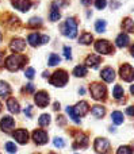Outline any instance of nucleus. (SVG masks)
Here are the masks:
<instances>
[{
    "label": "nucleus",
    "mask_w": 134,
    "mask_h": 154,
    "mask_svg": "<svg viewBox=\"0 0 134 154\" xmlns=\"http://www.w3.org/2000/svg\"><path fill=\"white\" fill-rule=\"evenodd\" d=\"M26 61H27V58L24 56H22V54H19V53H15L5 60V68H7L10 72H16V70H19L20 68H23Z\"/></svg>",
    "instance_id": "nucleus-1"
},
{
    "label": "nucleus",
    "mask_w": 134,
    "mask_h": 154,
    "mask_svg": "<svg viewBox=\"0 0 134 154\" xmlns=\"http://www.w3.org/2000/svg\"><path fill=\"white\" fill-rule=\"evenodd\" d=\"M61 32L65 37L70 38V39L76 38V35H77V23H76L75 19L68 18L67 20H65V23L61 24Z\"/></svg>",
    "instance_id": "nucleus-2"
},
{
    "label": "nucleus",
    "mask_w": 134,
    "mask_h": 154,
    "mask_svg": "<svg viewBox=\"0 0 134 154\" xmlns=\"http://www.w3.org/2000/svg\"><path fill=\"white\" fill-rule=\"evenodd\" d=\"M68 79H69V77H68V73L65 72L64 69H58V70H56V72L53 73V76L50 77L49 81H50V84L54 85V87L61 88L68 82Z\"/></svg>",
    "instance_id": "nucleus-3"
},
{
    "label": "nucleus",
    "mask_w": 134,
    "mask_h": 154,
    "mask_svg": "<svg viewBox=\"0 0 134 154\" xmlns=\"http://www.w3.org/2000/svg\"><path fill=\"white\" fill-rule=\"evenodd\" d=\"M89 92H91L92 97L95 100H102L106 97L107 95V89H106V85L99 84V82H94V84L89 87Z\"/></svg>",
    "instance_id": "nucleus-4"
},
{
    "label": "nucleus",
    "mask_w": 134,
    "mask_h": 154,
    "mask_svg": "<svg viewBox=\"0 0 134 154\" xmlns=\"http://www.w3.org/2000/svg\"><path fill=\"white\" fill-rule=\"evenodd\" d=\"M95 50L100 54H114V48L107 39H99L95 42Z\"/></svg>",
    "instance_id": "nucleus-5"
},
{
    "label": "nucleus",
    "mask_w": 134,
    "mask_h": 154,
    "mask_svg": "<svg viewBox=\"0 0 134 154\" xmlns=\"http://www.w3.org/2000/svg\"><path fill=\"white\" fill-rule=\"evenodd\" d=\"M119 75H121V79L125 80L127 82H132L133 79H134V69L132 65L129 64H123L119 69Z\"/></svg>",
    "instance_id": "nucleus-6"
},
{
    "label": "nucleus",
    "mask_w": 134,
    "mask_h": 154,
    "mask_svg": "<svg viewBox=\"0 0 134 154\" xmlns=\"http://www.w3.org/2000/svg\"><path fill=\"white\" fill-rule=\"evenodd\" d=\"M34 100H35V104H37L39 108H45V107L49 104L50 99H49V93L48 92H45V91H39V92L35 93Z\"/></svg>",
    "instance_id": "nucleus-7"
},
{
    "label": "nucleus",
    "mask_w": 134,
    "mask_h": 154,
    "mask_svg": "<svg viewBox=\"0 0 134 154\" xmlns=\"http://www.w3.org/2000/svg\"><path fill=\"white\" fill-rule=\"evenodd\" d=\"M94 147L99 154H106L108 150H110V142H108L106 138H96L95 139Z\"/></svg>",
    "instance_id": "nucleus-8"
},
{
    "label": "nucleus",
    "mask_w": 134,
    "mask_h": 154,
    "mask_svg": "<svg viewBox=\"0 0 134 154\" xmlns=\"http://www.w3.org/2000/svg\"><path fill=\"white\" fill-rule=\"evenodd\" d=\"M11 4L20 12H27L31 8V0H11Z\"/></svg>",
    "instance_id": "nucleus-9"
},
{
    "label": "nucleus",
    "mask_w": 134,
    "mask_h": 154,
    "mask_svg": "<svg viewBox=\"0 0 134 154\" xmlns=\"http://www.w3.org/2000/svg\"><path fill=\"white\" fill-rule=\"evenodd\" d=\"M14 127H15V120L11 116H3V119L0 120V128L5 133H10Z\"/></svg>",
    "instance_id": "nucleus-10"
},
{
    "label": "nucleus",
    "mask_w": 134,
    "mask_h": 154,
    "mask_svg": "<svg viewBox=\"0 0 134 154\" xmlns=\"http://www.w3.org/2000/svg\"><path fill=\"white\" fill-rule=\"evenodd\" d=\"M33 139L37 145H45L48 142V134L43 130H35L33 133Z\"/></svg>",
    "instance_id": "nucleus-11"
},
{
    "label": "nucleus",
    "mask_w": 134,
    "mask_h": 154,
    "mask_svg": "<svg viewBox=\"0 0 134 154\" xmlns=\"http://www.w3.org/2000/svg\"><path fill=\"white\" fill-rule=\"evenodd\" d=\"M14 138L20 145H24L29 141V133H27L26 130H23V128H19V130H16L15 133H14Z\"/></svg>",
    "instance_id": "nucleus-12"
},
{
    "label": "nucleus",
    "mask_w": 134,
    "mask_h": 154,
    "mask_svg": "<svg viewBox=\"0 0 134 154\" xmlns=\"http://www.w3.org/2000/svg\"><path fill=\"white\" fill-rule=\"evenodd\" d=\"M73 109H75V112L77 114V116L80 118V116L87 115V112L89 111V107H88V103H87V101H79V103L73 107Z\"/></svg>",
    "instance_id": "nucleus-13"
},
{
    "label": "nucleus",
    "mask_w": 134,
    "mask_h": 154,
    "mask_svg": "<svg viewBox=\"0 0 134 154\" xmlns=\"http://www.w3.org/2000/svg\"><path fill=\"white\" fill-rule=\"evenodd\" d=\"M115 45L118 46V48H121V49L127 48V46L130 45L129 35H127L126 32H122V34H119L118 37H117V39H115Z\"/></svg>",
    "instance_id": "nucleus-14"
},
{
    "label": "nucleus",
    "mask_w": 134,
    "mask_h": 154,
    "mask_svg": "<svg viewBox=\"0 0 134 154\" xmlns=\"http://www.w3.org/2000/svg\"><path fill=\"white\" fill-rule=\"evenodd\" d=\"M10 48H11V50H12V51L19 53V51H23L24 50V48H26V42H24L22 38H15V39L11 42Z\"/></svg>",
    "instance_id": "nucleus-15"
},
{
    "label": "nucleus",
    "mask_w": 134,
    "mask_h": 154,
    "mask_svg": "<svg viewBox=\"0 0 134 154\" xmlns=\"http://www.w3.org/2000/svg\"><path fill=\"white\" fill-rule=\"evenodd\" d=\"M100 77H102L106 82H111V81H114V79H115V72H114L113 68L107 66L100 72Z\"/></svg>",
    "instance_id": "nucleus-16"
},
{
    "label": "nucleus",
    "mask_w": 134,
    "mask_h": 154,
    "mask_svg": "<svg viewBox=\"0 0 134 154\" xmlns=\"http://www.w3.org/2000/svg\"><path fill=\"white\" fill-rule=\"evenodd\" d=\"M27 42L30 43V46L33 48H37V46L42 45V35H39L38 32H33L27 37Z\"/></svg>",
    "instance_id": "nucleus-17"
},
{
    "label": "nucleus",
    "mask_w": 134,
    "mask_h": 154,
    "mask_svg": "<svg viewBox=\"0 0 134 154\" xmlns=\"http://www.w3.org/2000/svg\"><path fill=\"white\" fill-rule=\"evenodd\" d=\"M88 146V137L86 135V134H77V137H76V142L75 145H73V147H87Z\"/></svg>",
    "instance_id": "nucleus-18"
},
{
    "label": "nucleus",
    "mask_w": 134,
    "mask_h": 154,
    "mask_svg": "<svg viewBox=\"0 0 134 154\" xmlns=\"http://www.w3.org/2000/svg\"><path fill=\"white\" fill-rule=\"evenodd\" d=\"M100 61H102V58H100L99 56H96V54H91V56L87 57L86 65H87V66H92V68H95V69H96V68L99 66Z\"/></svg>",
    "instance_id": "nucleus-19"
},
{
    "label": "nucleus",
    "mask_w": 134,
    "mask_h": 154,
    "mask_svg": "<svg viewBox=\"0 0 134 154\" xmlns=\"http://www.w3.org/2000/svg\"><path fill=\"white\" fill-rule=\"evenodd\" d=\"M7 107H8V111L12 112V114H19L20 112V108H19V103L15 100L14 97H10L7 100Z\"/></svg>",
    "instance_id": "nucleus-20"
},
{
    "label": "nucleus",
    "mask_w": 134,
    "mask_h": 154,
    "mask_svg": "<svg viewBox=\"0 0 134 154\" xmlns=\"http://www.w3.org/2000/svg\"><path fill=\"white\" fill-rule=\"evenodd\" d=\"M122 29L126 32H134V22L130 18H126L122 22Z\"/></svg>",
    "instance_id": "nucleus-21"
},
{
    "label": "nucleus",
    "mask_w": 134,
    "mask_h": 154,
    "mask_svg": "<svg viewBox=\"0 0 134 154\" xmlns=\"http://www.w3.org/2000/svg\"><path fill=\"white\" fill-rule=\"evenodd\" d=\"M92 41H94V37H92L89 32H83V34L80 35V38H79V42H80L81 45H91Z\"/></svg>",
    "instance_id": "nucleus-22"
},
{
    "label": "nucleus",
    "mask_w": 134,
    "mask_h": 154,
    "mask_svg": "<svg viewBox=\"0 0 134 154\" xmlns=\"http://www.w3.org/2000/svg\"><path fill=\"white\" fill-rule=\"evenodd\" d=\"M91 114L94 115L95 118H103L104 116V114H106V109L103 108L102 106H94L92 107V109H91Z\"/></svg>",
    "instance_id": "nucleus-23"
},
{
    "label": "nucleus",
    "mask_w": 134,
    "mask_h": 154,
    "mask_svg": "<svg viewBox=\"0 0 134 154\" xmlns=\"http://www.w3.org/2000/svg\"><path fill=\"white\" fill-rule=\"evenodd\" d=\"M11 93V88L7 82L0 81V97H7Z\"/></svg>",
    "instance_id": "nucleus-24"
},
{
    "label": "nucleus",
    "mask_w": 134,
    "mask_h": 154,
    "mask_svg": "<svg viewBox=\"0 0 134 154\" xmlns=\"http://www.w3.org/2000/svg\"><path fill=\"white\" fill-rule=\"evenodd\" d=\"M111 119H113V122L115 123V125H122L123 123V114H122L121 111H114L113 114H111Z\"/></svg>",
    "instance_id": "nucleus-25"
},
{
    "label": "nucleus",
    "mask_w": 134,
    "mask_h": 154,
    "mask_svg": "<svg viewBox=\"0 0 134 154\" xmlns=\"http://www.w3.org/2000/svg\"><path fill=\"white\" fill-rule=\"evenodd\" d=\"M73 75L76 77H84L87 75V66L86 65H79V66H76L75 69H73Z\"/></svg>",
    "instance_id": "nucleus-26"
},
{
    "label": "nucleus",
    "mask_w": 134,
    "mask_h": 154,
    "mask_svg": "<svg viewBox=\"0 0 134 154\" xmlns=\"http://www.w3.org/2000/svg\"><path fill=\"white\" fill-rule=\"evenodd\" d=\"M123 95H125V91H123V88L121 87V85H115L114 87V89H113V96L115 99H122L123 97Z\"/></svg>",
    "instance_id": "nucleus-27"
},
{
    "label": "nucleus",
    "mask_w": 134,
    "mask_h": 154,
    "mask_svg": "<svg viewBox=\"0 0 134 154\" xmlns=\"http://www.w3.org/2000/svg\"><path fill=\"white\" fill-rule=\"evenodd\" d=\"M49 123H50V116H49L48 114L41 115L39 119H38V125H39L41 127H45V126H49Z\"/></svg>",
    "instance_id": "nucleus-28"
},
{
    "label": "nucleus",
    "mask_w": 134,
    "mask_h": 154,
    "mask_svg": "<svg viewBox=\"0 0 134 154\" xmlns=\"http://www.w3.org/2000/svg\"><path fill=\"white\" fill-rule=\"evenodd\" d=\"M67 112H68L69 118L73 120V122H75V123H80V118H79V116H77V114L75 112L73 107H67Z\"/></svg>",
    "instance_id": "nucleus-29"
},
{
    "label": "nucleus",
    "mask_w": 134,
    "mask_h": 154,
    "mask_svg": "<svg viewBox=\"0 0 134 154\" xmlns=\"http://www.w3.org/2000/svg\"><path fill=\"white\" fill-rule=\"evenodd\" d=\"M60 61H61V58H60L58 54L51 53L50 56H49V65H50V66H56V65H58Z\"/></svg>",
    "instance_id": "nucleus-30"
},
{
    "label": "nucleus",
    "mask_w": 134,
    "mask_h": 154,
    "mask_svg": "<svg viewBox=\"0 0 134 154\" xmlns=\"http://www.w3.org/2000/svg\"><path fill=\"white\" fill-rule=\"evenodd\" d=\"M106 27H107L106 20H96V23H95V30H96V32H104Z\"/></svg>",
    "instance_id": "nucleus-31"
},
{
    "label": "nucleus",
    "mask_w": 134,
    "mask_h": 154,
    "mask_svg": "<svg viewBox=\"0 0 134 154\" xmlns=\"http://www.w3.org/2000/svg\"><path fill=\"white\" fill-rule=\"evenodd\" d=\"M61 18V14H60L58 8H53L51 7V12H50V20L51 22H57Z\"/></svg>",
    "instance_id": "nucleus-32"
},
{
    "label": "nucleus",
    "mask_w": 134,
    "mask_h": 154,
    "mask_svg": "<svg viewBox=\"0 0 134 154\" xmlns=\"http://www.w3.org/2000/svg\"><path fill=\"white\" fill-rule=\"evenodd\" d=\"M42 24V19L41 18H31L29 20V27H38Z\"/></svg>",
    "instance_id": "nucleus-33"
},
{
    "label": "nucleus",
    "mask_w": 134,
    "mask_h": 154,
    "mask_svg": "<svg viewBox=\"0 0 134 154\" xmlns=\"http://www.w3.org/2000/svg\"><path fill=\"white\" fill-rule=\"evenodd\" d=\"M5 150H7L8 153H11V154H15L16 152H18L15 143H12V142H7V143H5Z\"/></svg>",
    "instance_id": "nucleus-34"
},
{
    "label": "nucleus",
    "mask_w": 134,
    "mask_h": 154,
    "mask_svg": "<svg viewBox=\"0 0 134 154\" xmlns=\"http://www.w3.org/2000/svg\"><path fill=\"white\" fill-rule=\"evenodd\" d=\"M117 154H133V149L130 146H121Z\"/></svg>",
    "instance_id": "nucleus-35"
},
{
    "label": "nucleus",
    "mask_w": 134,
    "mask_h": 154,
    "mask_svg": "<svg viewBox=\"0 0 134 154\" xmlns=\"http://www.w3.org/2000/svg\"><path fill=\"white\" fill-rule=\"evenodd\" d=\"M106 5H107V0H96V2H95V7H96L98 10H103Z\"/></svg>",
    "instance_id": "nucleus-36"
},
{
    "label": "nucleus",
    "mask_w": 134,
    "mask_h": 154,
    "mask_svg": "<svg viewBox=\"0 0 134 154\" xmlns=\"http://www.w3.org/2000/svg\"><path fill=\"white\" fill-rule=\"evenodd\" d=\"M53 143H54L56 147H64L65 146V142L62 141V138H54Z\"/></svg>",
    "instance_id": "nucleus-37"
},
{
    "label": "nucleus",
    "mask_w": 134,
    "mask_h": 154,
    "mask_svg": "<svg viewBox=\"0 0 134 154\" xmlns=\"http://www.w3.org/2000/svg\"><path fill=\"white\" fill-rule=\"evenodd\" d=\"M34 69H33V68H27V69H26V72H24V75H26V77H27V79H30V80H31V79H34Z\"/></svg>",
    "instance_id": "nucleus-38"
},
{
    "label": "nucleus",
    "mask_w": 134,
    "mask_h": 154,
    "mask_svg": "<svg viewBox=\"0 0 134 154\" xmlns=\"http://www.w3.org/2000/svg\"><path fill=\"white\" fill-rule=\"evenodd\" d=\"M70 48H68V46H65L64 48V56H65V58L67 60H72V54H70Z\"/></svg>",
    "instance_id": "nucleus-39"
},
{
    "label": "nucleus",
    "mask_w": 134,
    "mask_h": 154,
    "mask_svg": "<svg viewBox=\"0 0 134 154\" xmlns=\"http://www.w3.org/2000/svg\"><path fill=\"white\" fill-rule=\"evenodd\" d=\"M34 89H35V88H34V85H33V84H27L26 85V87H24V92H27V93H31V92H34Z\"/></svg>",
    "instance_id": "nucleus-40"
},
{
    "label": "nucleus",
    "mask_w": 134,
    "mask_h": 154,
    "mask_svg": "<svg viewBox=\"0 0 134 154\" xmlns=\"http://www.w3.org/2000/svg\"><path fill=\"white\" fill-rule=\"evenodd\" d=\"M31 109H33L31 106H27L26 109H24V115H26L27 118H31Z\"/></svg>",
    "instance_id": "nucleus-41"
},
{
    "label": "nucleus",
    "mask_w": 134,
    "mask_h": 154,
    "mask_svg": "<svg viewBox=\"0 0 134 154\" xmlns=\"http://www.w3.org/2000/svg\"><path fill=\"white\" fill-rule=\"evenodd\" d=\"M57 123H58V125H65V119H64V116H61V115H60V116L57 118Z\"/></svg>",
    "instance_id": "nucleus-42"
},
{
    "label": "nucleus",
    "mask_w": 134,
    "mask_h": 154,
    "mask_svg": "<svg viewBox=\"0 0 134 154\" xmlns=\"http://www.w3.org/2000/svg\"><path fill=\"white\" fill-rule=\"evenodd\" d=\"M119 3H117V2H114V3H111V8H113V10H115V8H118L119 7Z\"/></svg>",
    "instance_id": "nucleus-43"
},
{
    "label": "nucleus",
    "mask_w": 134,
    "mask_h": 154,
    "mask_svg": "<svg viewBox=\"0 0 134 154\" xmlns=\"http://www.w3.org/2000/svg\"><path fill=\"white\" fill-rule=\"evenodd\" d=\"M127 115L133 116V107H129V108H127Z\"/></svg>",
    "instance_id": "nucleus-44"
},
{
    "label": "nucleus",
    "mask_w": 134,
    "mask_h": 154,
    "mask_svg": "<svg viewBox=\"0 0 134 154\" xmlns=\"http://www.w3.org/2000/svg\"><path fill=\"white\" fill-rule=\"evenodd\" d=\"M81 3L84 5H88V4H91V0H81Z\"/></svg>",
    "instance_id": "nucleus-45"
},
{
    "label": "nucleus",
    "mask_w": 134,
    "mask_h": 154,
    "mask_svg": "<svg viewBox=\"0 0 134 154\" xmlns=\"http://www.w3.org/2000/svg\"><path fill=\"white\" fill-rule=\"evenodd\" d=\"M3 62H4V61H3V53H0V66L3 65Z\"/></svg>",
    "instance_id": "nucleus-46"
},
{
    "label": "nucleus",
    "mask_w": 134,
    "mask_h": 154,
    "mask_svg": "<svg viewBox=\"0 0 134 154\" xmlns=\"http://www.w3.org/2000/svg\"><path fill=\"white\" fill-rule=\"evenodd\" d=\"M54 109H60V103H54Z\"/></svg>",
    "instance_id": "nucleus-47"
},
{
    "label": "nucleus",
    "mask_w": 134,
    "mask_h": 154,
    "mask_svg": "<svg viewBox=\"0 0 134 154\" xmlns=\"http://www.w3.org/2000/svg\"><path fill=\"white\" fill-rule=\"evenodd\" d=\"M0 42H2V34H0Z\"/></svg>",
    "instance_id": "nucleus-48"
},
{
    "label": "nucleus",
    "mask_w": 134,
    "mask_h": 154,
    "mask_svg": "<svg viewBox=\"0 0 134 154\" xmlns=\"http://www.w3.org/2000/svg\"><path fill=\"white\" fill-rule=\"evenodd\" d=\"M0 108H2V104H0Z\"/></svg>",
    "instance_id": "nucleus-49"
},
{
    "label": "nucleus",
    "mask_w": 134,
    "mask_h": 154,
    "mask_svg": "<svg viewBox=\"0 0 134 154\" xmlns=\"http://www.w3.org/2000/svg\"><path fill=\"white\" fill-rule=\"evenodd\" d=\"M50 154H53V153H50Z\"/></svg>",
    "instance_id": "nucleus-50"
}]
</instances>
